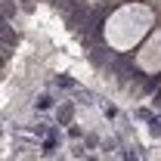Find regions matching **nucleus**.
<instances>
[{
	"instance_id": "obj_1",
	"label": "nucleus",
	"mask_w": 161,
	"mask_h": 161,
	"mask_svg": "<svg viewBox=\"0 0 161 161\" xmlns=\"http://www.w3.org/2000/svg\"><path fill=\"white\" fill-rule=\"evenodd\" d=\"M53 105H56V96H53V93H37V96H34V108H37V112H50Z\"/></svg>"
},
{
	"instance_id": "obj_2",
	"label": "nucleus",
	"mask_w": 161,
	"mask_h": 161,
	"mask_svg": "<svg viewBox=\"0 0 161 161\" xmlns=\"http://www.w3.org/2000/svg\"><path fill=\"white\" fill-rule=\"evenodd\" d=\"M71 118H75V105H71V102H62L59 105V127H68Z\"/></svg>"
},
{
	"instance_id": "obj_3",
	"label": "nucleus",
	"mask_w": 161,
	"mask_h": 161,
	"mask_svg": "<svg viewBox=\"0 0 161 161\" xmlns=\"http://www.w3.org/2000/svg\"><path fill=\"white\" fill-rule=\"evenodd\" d=\"M13 37H16V34H13V25H9V19L0 13V40H3V43H9Z\"/></svg>"
},
{
	"instance_id": "obj_4",
	"label": "nucleus",
	"mask_w": 161,
	"mask_h": 161,
	"mask_svg": "<svg viewBox=\"0 0 161 161\" xmlns=\"http://www.w3.org/2000/svg\"><path fill=\"white\" fill-rule=\"evenodd\" d=\"M0 13H3L6 19L13 22V16H16V3H13V0H3V6H0Z\"/></svg>"
},
{
	"instance_id": "obj_5",
	"label": "nucleus",
	"mask_w": 161,
	"mask_h": 161,
	"mask_svg": "<svg viewBox=\"0 0 161 161\" xmlns=\"http://www.w3.org/2000/svg\"><path fill=\"white\" fill-rule=\"evenodd\" d=\"M56 87H75V78H68V75H59V78H56Z\"/></svg>"
},
{
	"instance_id": "obj_6",
	"label": "nucleus",
	"mask_w": 161,
	"mask_h": 161,
	"mask_svg": "<svg viewBox=\"0 0 161 161\" xmlns=\"http://www.w3.org/2000/svg\"><path fill=\"white\" fill-rule=\"evenodd\" d=\"M136 115H140L142 121H152V118H155V115H152V112H149V108H140V112H136Z\"/></svg>"
},
{
	"instance_id": "obj_7",
	"label": "nucleus",
	"mask_w": 161,
	"mask_h": 161,
	"mask_svg": "<svg viewBox=\"0 0 161 161\" xmlns=\"http://www.w3.org/2000/svg\"><path fill=\"white\" fill-rule=\"evenodd\" d=\"M149 127H152L155 133H161V118H152V121H149Z\"/></svg>"
},
{
	"instance_id": "obj_8",
	"label": "nucleus",
	"mask_w": 161,
	"mask_h": 161,
	"mask_svg": "<svg viewBox=\"0 0 161 161\" xmlns=\"http://www.w3.org/2000/svg\"><path fill=\"white\" fill-rule=\"evenodd\" d=\"M124 161H140V155L136 152H124Z\"/></svg>"
},
{
	"instance_id": "obj_9",
	"label": "nucleus",
	"mask_w": 161,
	"mask_h": 161,
	"mask_svg": "<svg viewBox=\"0 0 161 161\" xmlns=\"http://www.w3.org/2000/svg\"><path fill=\"white\" fill-rule=\"evenodd\" d=\"M155 105H161V87L155 90Z\"/></svg>"
},
{
	"instance_id": "obj_10",
	"label": "nucleus",
	"mask_w": 161,
	"mask_h": 161,
	"mask_svg": "<svg viewBox=\"0 0 161 161\" xmlns=\"http://www.w3.org/2000/svg\"><path fill=\"white\" fill-rule=\"evenodd\" d=\"M3 47H6V43H3V40H0V53H3Z\"/></svg>"
},
{
	"instance_id": "obj_11",
	"label": "nucleus",
	"mask_w": 161,
	"mask_h": 161,
	"mask_svg": "<svg viewBox=\"0 0 161 161\" xmlns=\"http://www.w3.org/2000/svg\"><path fill=\"white\" fill-rule=\"evenodd\" d=\"M87 161H96V155H90V158H87Z\"/></svg>"
},
{
	"instance_id": "obj_12",
	"label": "nucleus",
	"mask_w": 161,
	"mask_h": 161,
	"mask_svg": "<svg viewBox=\"0 0 161 161\" xmlns=\"http://www.w3.org/2000/svg\"><path fill=\"white\" fill-rule=\"evenodd\" d=\"M0 133H3V124H0Z\"/></svg>"
},
{
	"instance_id": "obj_13",
	"label": "nucleus",
	"mask_w": 161,
	"mask_h": 161,
	"mask_svg": "<svg viewBox=\"0 0 161 161\" xmlns=\"http://www.w3.org/2000/svg\"><path fill=\"white\" fill-rule=\"evenodd\" d=\"M0 65H3V56H0Z\"/></svg>"
}]
</instances>
